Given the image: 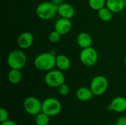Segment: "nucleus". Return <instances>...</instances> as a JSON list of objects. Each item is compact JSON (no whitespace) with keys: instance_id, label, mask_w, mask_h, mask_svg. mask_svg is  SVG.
<instances>
[{"instance_id":"nucleus-1","label":"nucleus","mask_w":126,"mask_h":125,"mask_svg":"<svg viewBox=\"0 0 126 125\" xmlns=\"http://www.w3.org/2000/svg\"><path fill=\"white\" fill-rule=\"evenodd\" d=\"M56 55L52 52H42L38 55L34 59L35 67L41 71L47 72L56 67Z\"/></svg>"},{"instance_id":"nucleus-2","label":"nucleus","mask_w":126,"mask_h":125,"mask_svg":"<svg viewBox=\"0 0 126 125\" xmlns=\"http://www.w3.org/2000/svg\"><path fill=\"white\" fill-rule=\"evenodd\" d=\"M58 6L52 1H42L35 8V14L38 18L43 21L52 19L58 13Z\"/></svg>"},{"instance_id":"nucleus-3","label":"nucleus","mask_w":126,"mask_h":125,"mask_svg":"<svg viewBox=\"0 0 126 125\" xmlns=\"http://www.w3.org/2000/svg\"><path fill=\"white\" fill-rule=\"evenodd\" d=\"M27 60V55L23 49H14L11 51L7 57L8 66L12 69L21 70L26 65Z\"/></svg>"},{"instance_id":"nucleus-4","label":"nucleus","mask_w":126,"mask_h":125,"mask_svg":"<svg viewBox=\"0 0 126 125\" xmlns=\"http://www.w3.org/2000/svg\"><path fill=\"white\" fill-rule=\"evenodd\" d=\"M98 59V52L92 46L82 49L79 54V60L80 63L86 67L94 66L97 63Z\"/></svg>"},{"instance_id":"nucleus-5","label":"nucleus","mask_w":126,"mask_h":125,"mask_svg":"<svg viewBox=\"0 0 126 125\" xmlns=\"http://www.w3.org/2000/svg\"><path fill=\"white\" fill-rule=\"evenodd\" d=\"M65 74L63 71L59 69H52L47 72L44 76V83L50 88H58L65 83Z\"/></svg>"},{"instance_id":"nucleus-6","label":"nucleus","mask_w":126,"mask_h":125,"mask_svg":"<svg viewBox=\"0 0 126 125\" xmlns=\"http://www.w3.org/2000/svg\"><path fill=\"white\" fill-rule=\"evenodd\" d=\"M62 110L61 102L55 97L46 98L42 102V112L49 116H55L58 115Z\"/></svg>"},{"instance_id":"nucleus-7","label":"nucleus","mask_w":126,"mask_h":125,"mask_svg":"<svg viewBox=\"0 0 126 125\" xmlns=\"http://www.w3.org/2000/svg\"><path fill=\"white\" fill-rule=\"evenodd\" d=\"M94 96L99 97L104 94L109 88V82L107 78L103 75L94 76L90 83V86Z\"/></svg>"},{"instance_id":"nucleus-8","label":"nucleus","mask_w":126,"mask_h":125,"mask_svg":"<svg viewBox=\"0 0 126 125\" xmlns=\"http://www.w3.org/2000/svg\"><path fill=\"white\" fill-rule=\"evenodd\" d=\"M25 111L32 116H36L42 111V102L35 97H27L23 103Z\"/></svg>"},{"instance_id":"nucleus-9","label":"nucleus","mask_w":126,"mask_h":125,"mask_svg":"<svg viewBox=\"0 0 126 125\" xmlns=\"http://www.w3.org/2000/svg\"><path fill=\"white\" fill-rule=\"evenodd\" d=\"M34 42V36L30 32H24L17 38L18 46L21 49H27L30 48Z\"/></svg>"},{"instance_id":"nucleus-10","label":"nucleus","mask_w":126,"mask_h":125,"mask_svg":"<svg viewBox=\"0 0 126 125\" xmlns=\"http://www.w3.org/2000/svg\"><path fill=\"white\" fill-rule=\"evenodd\" d=\"M72 28V23L71 19L60 18L55 23V29L61 35L68 34Z\"/></svg>"},{"instance_id":"nucleus-11","label":"nucleus","mask_w":126,"mask_h":125,"mask_svg":"<svg viewBox=\"0 0 126 125\" xmlns=\"http://www.w3.org/2000/svg\"><path fill=\"white\" fill-rule=\"evenodd\" d=\"M109 111L116 113H123L126 111V98L123 97H117L114 98L108 106Z\"/></svg>"},{"instance_id":"nucleus-12","label":"nucleus","mask_w":126,"mask_h":125,"mask_svg":"<svg viewBox=\"0 0 126 125\" xmlns=\"http://www.w3.org/2000/svg\"><path fill=\"white\" fill-rule=\"evenodd\" d=\"M58 14L61 18L71 19L74 17V15L75 14V9L71 4L64 2V3L58 5Z\"/></svg>"},{"instance_id":"nucleus-13","label":"nucleus","mask_w":126,"mask_h":125,"mask_svg":"<svg viewBox=\"0 0 126 125\" xmlns=\"http://www.w3.org/2000/svg\"><path fill=\"white\" fill-rule=\"evenodd\" d=\"M76 42L79 47L82 49L88 48L92 45V38L88 32H80L76 38Z\"/></svg>"},{"instance_id":"nucleus-14","label":"nucleus","mask_w":126,"mask_h":125,"mask_svg":"<svg viewBox=\"0 0 126 125\" xmlns=\"http://www.w3.org/2000/svg\"><path fill=\"white\" fill-rule=\"evenodd\" d=\"M56 68L62 71H65L68 70L71 66V60L69 57L65 55L59 54L56 55L55 60Z\"/></svg>"},{"instance_id":"nucleus-15","label":"nucleus","mask_w":126,"mask_h":125,"mask_svg":"<svg viewBox=\"0 0 126 125\" xmlns=\"http://www.w3.org/2000/svg\"><path fill=\"white\" fill-rule=\"evenodd\" d=\"M76 97L78 100L81 102H87L92 99L94 96L90 88L88 87H80L76 91Z\"/></svg>"},{"instance_id":"nucleus-16","label":"nucleus","mask_w":126,"mask_h":125,"mask_svg":"<svg viewBox=\"0 0 126 125\" xmlns=\"http://www.w3.org/2000/svg\"><path fill=\"white\" fill-rule=\"evenodd\" d=\"M106 6L114 13H119L126 8L124 0H106Z\"/></svg>"},{"instance_id":"nucleus-17","label":"nucleus","mask_w":126,"mask_h":125,"mask_svg":"<svg viewBox=\"0 0 126 125\" xmlns=\"http://www.w3.org/2000/svg\"><path fill=\"white\" fill-rule=\"evenodd\" d=\"M7 79L8 81L13 85L18 84L22 79V73L21 70L10 69L7 74Z\"/></svg>"},{"instance_id":"nucleus-18","label":"nucleus","mask_w":126,"mask_h":125,"mask_svg":"<svg viewBox=\"0 0 126 125\" xmlns=\"http://www.w3.org/2000/svg\"><path fill=\"white\" fill-rule=\"evenodd\" d=\"M113 15L114 13L111 10H109L106 6L97 11V15L99 18L103 22L111 21L113 18Z\"/></svg>"},{"instance_id":"nucleus-19","label":"nucleus","mask_w":126,"mask_h":125,"mask_svg":"<svg viewBox=\"0 0 126 125\" xmlns=\"http://www.w3.org/2000/svg\"><path fill=\"white\" fill-rule=\"evenodd\" d=\"M89 7L95 11H98L101 8L106 7V0H88Z\"/></svg>"},{"instance_id":"nucleus-20","label":"nucleus","mask_w":126,"mask_h":125,"mask_svg":"<svg viewBox=\"0 0 126 125\" xmlns=\"http://www.w3.org/2000/svg\"><path fill=\"white\" fill-rule=\"evenodd\" d=\"M49 118L50 116L41 111L35 116V122L36 125H48L49 123Z\"/></svg>"},{"instance_id":"nucleus-21","label":"nucleus","mask_w":126,"mask_h":125,"mask_svg":"<svg viewBox=\"0 0 126 125\" xmlns=\"http://www.w3.org/2000/svg\"><path fill=\"white\" fill-rule=\"evenodd\" d=\"M61 37V35L58 32H57L55 29H54L49 32V34L48 35V39H49L50 43H57L60 41Z\"/></svg>"},{"instance_id":"nucleus-22","label":"nucleus","mask_w":126,"mask_h":125,"mask_svg":"<svg viewBox=\"0 0 126 125\" xmlns=\"http://www.w3.org/2000/svg\"><path fill=\"white\" fill-rule=\"evenodd\" d=\"M58 93L61 96H67L69 94V91H70L69 86L67 84H66L65 83L63 84H62L61 85H60L58 88Z\"/></svg>"},{"instance_id":"nucleus-23","label":"nucleus","mask_w":126,"mask_h":125,"mask_svg":"<svg viewBox=\"0 0 126 125\" xmlns=\"http://www.w3.org/2000/svg\"><path fill=\"white\" fill-rule=\"evenodd\" d=\"M8 117H9V114H8L7 111L1 108L0 109V122L1 123L8 120Z\"/></svg>"},{"instance_id":"nucleus-24","label":"nucleus","mask_w":126,"mask_h":125,"mask_svg":"<svg viewBox=\"0 0 126 125\" xmlns=\"http://www.w3.org/2000/svg\"><path fill=\"white\" fill-rule=\"evenodd\" d=\"M115 125H126V116H123L119 117L116 121Z\"/></svg>"},{"instance_id":"nucleus-25","label":"nucleus","mask_w":126,"mask_h":125,"mask_svg":"<svg viewBox=\"0 0 126 125\" xmlns=\"http://www.w3.org/2000/svg\"><path fill=\"white\" fill-rule=\"evenodd\" d=\"M1 125H18V124L14 122V121H12V120H7L4 122H1Z\"/></svg>"},{"instance_id":"nucleus-26","label":"nucleus","mask_w":126,"mask_h":125,"mask_svg":"<svg viewBox=\"0 0 126 125\" xmlns=\"http://www.w3.org/2000/svg\"><path fill=\"white\" fill-rule=\"evenodd\" d=\"M65 0H51V1H52L55 4H56V5H60V4H63V3H64L65 1H64Z\"/></svg>"},{"instance_id":"nucleus-27","label":"nucleus","mask_w":126,"mask_h":125,"mask_svg":"<svg viewBox=\"0 0 126 125\" xmlns=\"http://www.w3.org/2000/svg\"><path fill=\"white\" fill-rule=\"evenodd\" d=\"M124 63H125V66H126V57H125V60H124Z\"/></svg>"},{"instance_id":"nucleus-28","label":"nucleus","mask_w":126,"mask_h":125,"mask_svg":"<svg viewBox=\"0 0 126 125\" xmlns=\"http://www.w3.org/2000/svg\"><path fill=\"white\" fill-rule=\"evenodd\" d=\"M124 1H125V6H126V0H124Z\"/></svg>"},{"instance_id":"nucleus-29","label":"nucleus","mask_w":126,"mask_h":125,"mask_svg":"<svg viewBox=\"0 0 126 125\" xmlns=\"http://www.w3.org/2000/svg\"><path fill=\"white\" fill-rule=\"evenodd\" d=\"M112 125V124H109V125Z\"/></svg>"}]
</instances>
